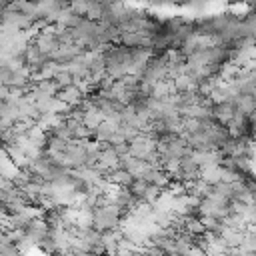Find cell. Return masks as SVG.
I'll list each match as a JSON object with an SVG mask.
<instances>
[{
    "label": "cell",
    "mask_w": 256,
    "mask_h": 256,
    "mask_svg": "<svg viewBox=\"0 0 256 256\" xmlns=\"http://www.w3.org/2000/svg\"><path fill=\"white\" fill-rule=\"evenodd\" d=\"M122 218H124L122 208H118L116 204L108 202V204L92 210V228L102 232V234L114 232V230H120Z\"/></svg>",
    "instance_id": "obj_1"
},
{
    "label": "cell",
    "mask_w": 256,
    "mask_h": 256,
    "mask_svg": "<svg viewBox=\"0 0 256 256\" xmlns=\"http://www.w3.org/2000/svg\"><path fill=\"white\" fill-rule=\"evenodd\" d=\"M86 92L82 90V88H78L76 84H70V86H66V88H60V92H58V100L64 104V106H68V108H74V106H80L84 100H86Z\"/></svg>",
    "instance_id": "obj_2"
},
{
    "label": "cell",
    "mask_w": 256,
    "mask_h": 256,
    "mask_svg": "<svg viewBox=\"0 0 256 256\" xmlns=\"http://www.w3.org/2000/svg\"><path fill=\"white\" fill-rule=\"evenodd\" d=\"M234 116H236V108H234L232 102H216V104H212V118L218 124L228 126Z\"/></svg>",
    "instance_id": "obj_3"
},
{
    "label": "cell",
    "mask_w": 256,
    "mask_h": 256,
    "mask_svg": "<svg viewBox=\"0 0 256 256\" xmlns=\"http://www.w3.org/2000/svg\"><path fill=\"white\" fill-rule=\"evenodd\" d=\"M238 256H256V252H242V250H238Z\"/></svg>",
    "instance_id": "obj_4"
},
{
    "label": "cell",
    "mask_w": 256,
    "mask_h": 256,
    "mask_svg": "<svg viewBox=\"0 0 256 256\" xmlns=\"http://www.w3.org/2000/svg\"><path fill=\"white\" fill-rule=\"evenodd\" d=\"M96 256H108V254H96Z\"/></svg>",
    "instance_id": "obj_5"
}]
</instances>
